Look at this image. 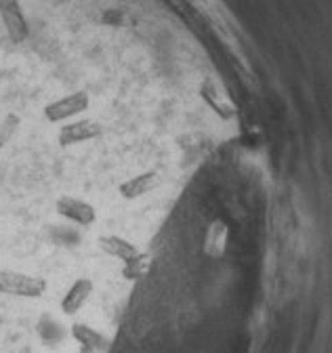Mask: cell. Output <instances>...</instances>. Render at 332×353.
Here are the masks:
<instances>
[{
    "label": "cell",
    "instance_id": "cell-1",
    "mask_svg": "<svg viewBox=\"0 0 332 353\" xmlns=\"http://www.w3.org/2000/svg\"><path fill=\"white\" fill-rule=\"evenodd\" d=\"M45 292H47L45 278H36L13 270H0V294H9L17 299H38Z\"/></svg>",
    "mask_w": 332,
    "mask_h": 353
},
{
    "label": "cell",
    "instance_id": "cell-2",
    "mask_svg": "<svg viewBox=\"0 0 332 353\" xmlns=\"http://www.w3.org/2000/svg\"><path fill=\"white\" fill-rule=\"evenodd\" d=\"M89 105H91V97L87 91H74V93H68L63 97L49 101L43 108V116L51 124H63V122L80 116L82 112H87Z\"/></svg>",
    "mask_w": 332,
    "mask_h": 353
},
{
    "label": "cell",
    "instance_id": "cell-3",
    "mask_svg": "<svg viewBox=\"0 0 332 353\" xmlns=\"http://www.w3.org/2000/svg\"><path fill=\"white\" fill-rule=\"evenodd\" d=\"M101 132H103V126L97 120H91V118L72 120L59 126L57 141L61 148H72V145H80V143H87V141L101 137Z\"/></svg>",
    "mask_w": 332,
    "mask_h": 353
},
{
    "label": "cell",
    "instance_id": "cell-4",
    "mask_svg": "<svg viewBox=\"0 0 332 353\" xmlns=\"http://www.w3.org/2000/svg\"><path fill=\"white\" fill-rule=\"evenodd\" d=\"M55 210L63 219L72 221V223H76V225H82V228H89V225H93L95 221H97V210H95L93 204L80 200V198H72V196L57 198Z\"/></svg>",
    "mask_w": 332,
    "mask_h": 353
},
{
    "label": "cell",
    "instance_id": "cell-5",
    "mask_svg": "<svg viewBox=\"0 0 332 353\" xmlns=\"http://www.w3.org/2000/svg\"><path fill=\"white\" fill-rule=\"evenodd\" d=\"M93 288H95V284H93L91 278H78V280L65 290V294H63V299H61V312H63L65 316L78 314L80 309L85 307V303L91 299Z\"/></svg>",
    "mask_w": 332,
    "mask_h": 353
},
{
    "label": "cell",
    "instance_id": "cell-6",
    "mask_svg": "<svg viewBox=\"0 0 332 353\" xmlns=\"http://www.w3.org/2000/svg\"><path fill=\"white\" fill-rule=\"evenodd\" d=\"M156 185H158V172L156 170H143V172L131 176V179L122 181L118 185V194L124 200H137V198H143L145 194H149Z\"/></svg>",
    "mask_w": 332,
    "mask_h": 353
},
{
    "label": "cell",
    "instance_id": "cell-7",
    "mask_svg": "<svg viewBox=\"0 0 332 353\" xmlns=\"http://www.w3.org/2000/svg\"><path fill=\"white\" fill-rule=\"evenodd\" d=\"M99 248L105 254H110V256H114V259H118L122 263H127V261L135 259L137 254H141L139 248L133 242H129L127 238H122V236H101L99 238Z\"/></svg>",
    "mask_w": 332,
    "mask_h": 353
},
{
    "label": "cell",
    "instance_id": "cell-8",
    "mask_svg": "<svg viewBox=\"0 0 332 353\" xmlns=\"http://www.w3.org/2000/svg\"><path fill=\"white\" fill-rule=\"evenodd\" d=\"M72 336L78 345H82L89 351H101L107 345V341L101 332H97L95 328L87 326V324H80V322L72 326Z\"/></svg>",
    "mask_w": 332,
    "mask_h": 353
},
{
    "label": "cell",
    "instance_id": "cell-9",
    "mask_svg": "<svg viewBox=\"0 0 332 353\" xmlns=\"http://www.w3.org/2000/svg\"><path fill=\"white\" fill-rule=\"evenodd\" d=\"M145 270H147V256L141 252V254H137L135 259H131V261L124 263L122 276L127 278V280H139V278L143 276Z\"/></svg>",
    "mask_w": 332,
    "mask_h": 353
},
{
    "label": "cell",
    "instance_id": "cell-10",
    "mask_svg": "<svg viewBox=\"0 0 332 353\" xmlns=\"http://www.w3.org/2000/svg\"><path fill=\"white\" fill-rule=\"evenodd\" d=\"M21 124V120H19V116L17 114H7L5 116V120L0 122V148L3 145H7L9 141H11V137L17 132V126Z\"/></svg>",
    "mask_w": 332,
    "mask_h": 353
}]
</instances>
